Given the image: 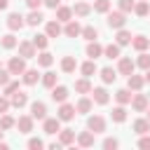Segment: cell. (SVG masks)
I'll use <instances>...</instances> for the list:
<instances>
[{
    "label": "cell",
    "mask_w": 150,
    "mask_h": 150,
    "mask_svg": "<svg viewBox=\"0 0 150 150\" xmlns=\"http://www.w3.org/2000/svg\"><path fill=\"white\" fill-rule=\"evenodd\" d=\"M75 141V134L70 131V129H61V136H59V143L61 145H70Z\"/></svg>",
    "instance_id": "obj_25"
},
{
    "label": "cell",
    "mask_w": 150,
    "mask_h": 150,
    "mask_svg": "<svg viewBox=\"0 0 150 150\" xmlns=\"http://www.w3.org/2000/svg\"><path fill=\"white\" fill-rule=\"evenodd\" d=\"M80 33H82V38H84V40H89V42H91V40H96V38H98V30H96V28H94V26H87V28H82V30H80Z\"/></svg>",
    "instance_id": "obj_30"
},
{
    "label": "cell",
    "mask_w": 150,
    "mask_h": 150,
    "mask_svg": "<svg viewBox=\"0 0 150 150\" xmlns=\"http://www.w3.org/2000/svg\"><path fill=\"white\" fill-rule=\"evenodd\" d=\"M42 84L52 89V87L56 84V73H45V75H42Z\"/></svg>",
    "instance_id": "obj_40"
},
{
    "label": "cell",
    "mask_w": 150,
    "mask_h": 150,
    "mask_svg": "<svg viewBox=\"0 0 150 150\" xmlns=\"http://www.w3.org/2000/svg\"><path fill=\"white\" fill-rule=\"evenodd\" d=\"M145 110H148V122H150V108H145Z\"/></svg>",
    "instance_id": "obj_56"
},
{
    "label": "cell",
    "mask_w": 150,
    "mask_h": 150,
    "mask_svg": "<svg viewBox=\"0 0 150 150\" xmlns=\"http://www.w3.org/2000/svg\"><path fill=\"white\" fill-rule=\"evenodd\" d=\"M38 63H40V66H45V68H49V66L54 63V56H52L49 52H42V54L38 56Z\"/></svg>",
    "instance_id": "obj_33"
},
{
    "label": "cell",
    "mask_w": 150,
    "mask_h": 150,
    "mask_svg": "<svg viewBox=\"0 0 150 150\" xmlns=\"http://www.w3.org/2000/svg\"><path fill=\"white\" fill-rule=\"evenodd\" d=\"M143 82H145V80H143L141 75H134V73H131V75H127V87H129V89H134V91H138V89L143 87Z\"/></svg>",
    "instance_id": "obj_15"
},
{
    "label": "cell",
    "mask_w": 150,
    "mask_h": 150,
    "mask_svg": "<svg viewBox=\"0 0 150 150\" xmlns=\"http://www.w3.org/2000/svg\"><path fill=\"white\" fill-rule=\"evenodd\" d=\"M131 45H134L136 52H145V49L150 47V38H145V35H136V38L131 40Z\"/></svg>",
    "instance_id": "obj_10"
},
{
    "label": "cell",
    "mask_w": 150,
    "mask_h": 150,
    "mask_svg": "<svg viewBox=\"0 0 150 150\" xmlns=\"http://www.w3.org/2000/svg\"><path fill=\"white\" fill-rule=\"evenodd\" d=\"M30 117H33V120H45V117H47V105H45L42 101H35V103L30 105Z\"/></svg>",
    "instance_id": "obj_4"
},
{
    "label": "cell",
    "mask_w": 150,
    "mask_h": 150,
    "mask_svg": "<svg viewBox=\"0 0 150 150\" xmlns=\"http://www.w3.org/2000/svg\"><path fill=\"white\" fill-rule=\"evenodd\" d=\"M94 73H96V63H94V59L87 61V63H82V75H84V77H91Z\"/></svg>",
    "instance_id": "obj_34"
},
{
    "label": "cell",
    "mask_w": 150,
    "mask_h": 150,
    "mask_svg": "<svg viewBox=\"0 0 150 150\" xmlns=\"http://www.w3.org/2000/svg\"><path fill=\"white\" fill-rule=\"evenodd\" d=\"M127 120V110L120 105V108H112V122H124Z\"/></svg>",
    "instance_id": "obj_38"
},
{
    "label": "cell",
    "mask_w": 150,
    "mask_h": 150,
    "mask_svg": "<svg viewBox=\"0 0 150 150\" xmlns=\"http://www.w3.org/2000/svg\"><path fill=\"white\" fill-rule=\"evenodd\" d=\"M148 14H150V12H148Z\"/></svg>",
    "instance_id": "obj_58"
},
{
    "label": "cell",
    "mask_w": 150,
    "mask_h": 150,
    "mask_svg": "<svg viewBox=\"0 0 150 150\" xmlns=\"http://www.w3.org/2000/svg\"><path fill=\"white\" fill-rule=\"evenodd\" d=\"M89 12H91V7L87 2H75V7H73V14H77V16H87Z\"/></svg>",
    "instance_id": "obj_26"
},
{
    "label": "cell",
    "mask_w": 150,
    "mask_h": 150,
    "mask_svg": "<svg viewBox=\"0 0 150 150\" xmlns=\"http://www.w3.org/2000/svg\"><path fill=\"white\" fill-rule=\"evenodd\" d=\"M26 2H28V7H30V9H38V7H40L45 0H26Z\"/></svg>",
    "instance_id": "obj_52"
},
{
    "label": "cell",
    "mask_w": 150,
    "mask_h": 150,
    "mask_svg": "<svg viewBox=\"0 0 150 150\" xmlns=\"http://www.w3.org/2000/svg\"><path fill=\"white\" fill-rule=\"evenodd\" d=\"M42 19H45V16H42L38 9H30V14L26 16V23H28V26H38V23H42Z\"/></svg>",
    "instance_id": "obj_22"
},
{
    "label": "cell",
    "mask_w": 150,
    "mask_h": 150,
    "mask_svg": "<svg viewBox=\"0 0 150 150\" xmlns=\"http://www.w3.org/2000/svg\"><path fill=\"white\" fill-rule=\"evenodd\" d=\"M115 77H117V75H115V70H112V68H103V70H101V80H103L105 84L115 82Z\"/></svg>",
    "instance_id": "obj_35"
},
{
    "label": "cell",
    "mask_w": 150,
    "mask_h": 150,
    "mask_svg": "<svg viewBox=\"0 0 150 150\" xmlns=\"http://www.w3.org/2000/svg\"><path fill=\"white\" fill-rule=\"evenodd\" d=\"M108 9H110V0H96V2H94V12L105 14Z\"/></svg>",
    "instance_id": "obj_36"
},
{
    "label": "cell",
    "mask_w": 150,
    "mask_h": 150,
    "mask_svg": "<svg viewBox=\"0 0 150 150\" xmlns=\"http://www.w3.org/2000/svg\"><path fill=\"white\" fill-rule=\"evenodd\" d=\"M16 127H19V131L30 134V131H33V117H30V115H21V117L16 120Z\"/></svg>",
    "instance_id": "obj_7"
},
{
    "label": "cell",
    "mask_w": 150,
    "mask_h": 150,
    "mask_svg": "<svg viewBox=\"0 0 150 150\" xmlns=\"http://www.w3.org/2000/svg\"><path fill=\"white\" fill-rule=\"evenodd\" d=\"M7 5H9V0H0V9H7Z\"/></svg>",
    "instance_id": "obj_54"
},
{
    "label": "cell",
    "mask_w": 150,
    "mask_h": 150,
    "mask_svg": "<svg viewBox=\"0 0 150 150\" xmlns=\"http://www.w3.org/2000/svg\"><path fill=\"white\" fill-rule=\"evenodd\" d=\"M136 66H141L143 70H148V68H150V54H143V52H141V56H138Z\"/></svg>",
    "instance_id": "obj_43"
},
{
    "label": "cell",
    "mask_w": 150,
    "mask_h": 150,
    "mask_svg": "<svg viewBox=\"0 0 150 150\" xmlns=\"http://www.w3.org/2000/svg\"><path fill=\"white\" fill-rule=\"evenodd\" d=\"M23 23H26V21H23V16H21V14H16V12L7 16V26H9V30H21V28H23Z\"/></svg>",
    "instance_id": "obj_5"
},
{
    "label": "cell",
    "mask_w": 150,
    "mask_h": 150,
    "mask_svg": "<svg viewBox=\"0 0 150 150\" xmlns=\"http://www.w3.org/2000/svg\"><path fill=\"white\" fill-rule=\"evenodd\" d=\"M87 127H89V131H94V134H101V131H105V120H103L101 115H94V117H89Z\"/></svg>",
    "instance_id": "obj_3"
},
{
    "label": "cell",
    "mask_w": 150,
    "mask_h": 150,
    "mask_svg": "<svg viewBox=\"0 0 150 150\" xmlns=\"http://www.w3.org/2000/svg\"><path fill=\"white\" fill-rule=\"evenodd\" d=\"M7 70L12 73V75H23V70H26V59L21 56H14V59H9V63H7Z\"/></svg>",
    "instance_id": "obj_1"
},
{
    "label": "cell",
    "mask_w": 150,
    "mask_h": 150,
    "mask_svg": "<svg viewBox=\"0 0 150 150\" xmlns=\"http://www.w3.org/2000/svg\"><path fill=\"white\" fill-rule=\"evenodd\" d=\"M75 56H63V61H61V70L63 73H73L75 70Z\"/></svg>",
    "instance_id": "obj_24"
},
{
    "label": "cell",
    "mask_w": 150,
    "mask_h": 150,
    "mask_svg": "<svg viewBox=\"0 0 150 150\" xmlns=\"http://www.w3.org/2000/svg\"><path fill=\"white\" fill-rule=\"evenodd\" d=\"M91 94H94V101H96L98 105H105V103H108V98H110V96H108V91H105L103 87H96V89H91Z\"/></svg>",
    "instance_id": "obj_17"
},
{
    "label": "cell",
    "mask_w": 150,
    "mask_h": 150,
    "mask_svg": "<svg viewBox=\"0 0 150 150\" xmlns=\"http://www.w3.org/2000/svg\"><path fill=\"white\" fill-rule=\"evenodd\" d=\"M45 5H47V7H52V9H56V7L61 5V0H45Z\"/></svg>",
    "instance_id": "obj_53"
},
{
    "label": "cell",
    "mask_w": 150,
    "mask_h": 150,
    "mask_svg": "<svg viewBox=\"0 0 150 150\" xmlns=\"http://www.w3.org/2000/svg\"><path fill=\"white\" fill-rule=\"evenodd\" d=\"M101 54H103V47H101L96 40H91V42L87 45V56H89V59H98Z\"/></svg>",
    "instance_id": "obj_14"
},
{
    "label": "cell",
    "mask_w": 150,
    "mask_h": 150,
    "mask_svg": "<svg viewBox=\"0 0 150 150\" xmlns=\"http://www.w3.org/2000/svg\"><path fill=\"white\" fill-rule=\"evenodd\" d=\"M7 110H9V101L0 96V112H7Z\"/></svg>",
    "instance_id": "obj_51"
},
{
    "label": "cell",
    "mask_w": 150,
    "mask_h": 150,
    "mask_svg": "<svg viewBox=\"0 0 150 150\" xmlns=\"http://www.w3.org/2000/svg\"><path fill=\"white\" fill-rule=\"evenodd\" d=\"M115 98H117V103H122V105H124V103H129V101H131V94H129V89H120V91L115 94Z\"/></svg>",
    "instance_id": "obj_37"
},
{
    "label": "cell",
    "mask_w": 150,
    "mask_h": 150,
    "mask_svg": "<svg viewBox=\"0 0 150 150\" xmlns=\"http://www.w3.org/2000/svg\"><path fill=\"white\" fill-rule=\"evenodd\" d=\"M75 117V108L70 105V103H61V108H59V120H63V122H68V120H73Z\"/></svg>",
    "instance_id": "obj_6"
},
{
    "label": "cell",
    "mask_w": 150,
    "mask_h": 150,
    "mask_svg": "<svg viewBox=\"0 0 150 150\" xmlns=\"http://www.w3.org/2000/svg\"><path fill=\"white\" fill-rule=\"evenodd\" d=\"M33 45H35V49H45L49 45V40H47V35H35L33 38Z\"/></svg>",
    "instance_id": "obj_39"
},
{
    "label": "cell",
    "mask_w": 150,
    "mask_h": 150,
    "mask_svg": "<svg viewBox=\"0 0 150 150\" xmlns=\"http://www.w3.org/2000/svg\"><path fill=\"white\" fill-rule=\"evenodd\" d=\"M52 98H54L56 103H63V101L68 98V89H66V87H56V84H54V87H52Z\"/></svg>",
    "instance_id": "obj_16"
},
{
    "label": "cell",
    "mask_w": 150,
    "mask_h": 150,
    "mask_svg": "<svg viewBox=\"0 0 150 150\" xmlns=\"http://www.w3.org/2000/svg\"><path fill=\"white\" fill-rule=\"evenodd\" d=\"M14 124H16V122H14L9 115H2V117H0V129H2V131H5V129H12Z\"/></svg>",
    "instance_id": "obj_42"
},
{
    "label": "cell",
    "mask_w": 150,
    "mask_h": 150,
    "mask_svg": "<svg viewBox=\"0 0 150 150\" xmlns=\"http://www.w3.org/2000/svg\"><path fill=\"white\" fill-rule=\"evenodd\" d=\"M38 77H40V75H38V70H33V68H30V70H28V68L23 70V82H26V84H35V82H38Z\"/></svg>",
    "instance_id": "obj_31"
},
{
    "label": "cell",
    "mask_w": 150,
    "mask_h": 150,
    "mask_svg": "<svg viewBox=\"0 0 150 150\" xmlns=\"http://www.w3.org/2000/svg\"><path fill=\"white\" fill-rule=\"evenodd\" d=\"M9 75H12L9 70H5V68H0V87H5V84L9 82Z\"/></svg>",
    "instance_id": "obj_48"
},
{
    "label": "cell",
    "mask_w": 150,
    "mask_h": 150,
    "mask_svg": "<svg viewBox=\"0 0 150 150\" xmlns=\"http://www.w3.org/2000/svg\"><path fill=\"white\" fill-rule=\"evenodd\" d=\"M143 80H145V82H148V84H150V68H148V70H145V77H143Z\"/></svg>",
    "instance_id": "obj_55"
},
{
    "label": "cell",
    "mask_w": 150,
    "mask_h": 150,
    "mask_svg": "<svg viewBox=\"0 0 150 150\" xmlns=\"http://www.w3.org/2000/svg\"><path fill=\"white\" fill-rule=\"evenodd\" d=\"M0 42H2V47H5V49H14V47H16V38H14L12 33L2 35V40H0Z\"/></svg>",
    "instance_id": "obj_32"
},
{
    "label": "cell",
    "mask_w": 150,
    "mask_h": 150,
    "mask_svg": "<svg viewBox=\"0 0 150 150\" xmlns=\"http://www.w3.org/2000/svg\"><path fill=\"white\" fill-rule=\"evenodd\" d=\"M103 54H105V59H120V45L115 42V45L103 47Z\"/></svg>",
    "instance_id": "obj_23"
},
{
    "label": "cell",
    "mask_w": 150,
    "mask_h": 150,
    "mask_svg": "<svg viewBox=\"0 0 150 150\" xmlns=\"http://www.w3.org/2000/svg\"><path fill=\"white\" fill-rule=\"evenodd\" d=\"M56 35H61L59 21H49V23H47V38H56Z\"/></svg>",
    "instance_id": "obj_29"
},
{
    "label": "cell",
    "mask_w": 150,
    "mask_h": 150,
    "mask_svg": "<svg viewBox=\"0 0 150 150\" xmlns=\"http://www.w3.org/2000/svg\"><path fill=\"white\" fill-rule=\"evenodd\" d=\"M45 131H47V134L61 131V120H59V117H45Z\"/></svg>",
    "instance_id": "obj_9"
},
{
    "label": "cell",
    "mask_w": 150,
    "mask_h": 150,
    "mask_svg": "<svg viewBox=\"0 0 150 150\" xmlns=\"http://www.w3.org/2000/svg\"><path fill=\"white\" fill-rule=\"evenodd\" d=\"M19 54L23 59H35V45L33 42H19Z\"/></svg>",
    "instance_id": "obj_8"
},
{
    "label": "cell",
    "mask_w": 150,
    "mask_h": 150,
    "mask_svg": "<svg viewBox=\"0 0 150 150\" xmlns=\"http://www.w3.org/2000/svg\"><path fill=\"white\" fill-rule=\"evenodd\" d=\"M26 103H28V96H26L23 91H19V89H16V91L12 94V101H9V105H14V108H23Z\"/></svg>",
    "instance_id": "obj_12"
},
{
    "label": "cell",
    "mask_w": 150,
    "mask_h": 150,
    "mask_svg": "<svg viewBox=\"0 0 150 150\" xmlns=\"http://www.w3.org/2000/svg\"><path fill=\"white\" fill-rule=\"evenodd\" d=\"M134 68H136V63H134L131 59H120V63H117V70H120L122 75H131Z\"/></svg>",
    "instance_id": "obj_11"
},
{
    "label": "cell",
    "mask_w": 150,
    "mask_h": 150,
    "mask_svg": "<svg viewBox=\"0 0 150 150\" xmlns=\"http://www.w3.org/2000/svg\"><path fill=\"white\" fill-rule=\"evenodd\" d=\"M75 110H77V112H89V110H91V101H89V98H80Z\"/></svg>",
    "instance_id": "obj_41"
},
{
    "label": "cell",
    "mask_w": 150,
    "mask_h": 150,
    "mask_svg": "<svg viewBox=\"0 0 150 150\" xmlns=\"http://www.w3.org/2000/svg\"><path fill=\"white\" fill-rule=\"evenodd\" d=\"M103 148H105V150H115V148H117V141H115V138H105V141H103Z\"/></svg>",
    "instance_id": "obj_50"
},
{
    "label": "cell",
    "mask_w": 150,
    "mask_h": 150,
    "mask_svg": "<svg viewBox=\"0 0 150 150\" xmlns=\"http://www.w3.org/2000/svg\"><path fill=\"white\" fill-rule=\"evenodd\" d=\"M75 91H80V94H89V91H91V84H89V80H87V77L77 80V82H75Z\"/></svg>",
    "instance_id": "obj_27"
},
{
    "label": "cell",
    "mask_w": 150,
    "mask_h": 150,
    "mask_svg": "<svg viewBox=\"0 0 150 150\" xmlns=\"http://www.w3.org/2000/svg\"><path fill=\"white\" fill-rule=\"evenodd\" d=\"M16 89H19V82H14V80H9V82L5 84V94H7V96H12Z\"/></svg>",
    "instance_id": "obj_45"
},
{
    "label": "cell",
    "mask_w": 150,
    "mask_h": 150,
    "mask_svg": "<svg viewBox=\"0 0 150 150\" xmlns=\"http://www.w3.org/2000/svg\"><path fill=\"white\" fill-rule=\"evenodd\" d=\"M134 131L136 134H148L150 131V122L148 120H136L134 122Z\"/></svg>",
    "instance_id": "obj_28"
},
{
    "label": "cell",
    "mask_w": 150,
    "mask_h": 150,
    "mask_svg": "<svg viewBox=\"0 0 150 150\" xmlns=\"http://www.w3.org/2000/svg\"><path fill=\"white\" fill-rule=\"evenodd\" d=\"M138 148H143V150H150V136H148V134H141V141H138Z\"/></svg>",
    "instance_id": "obj_47"
},
{
    "label": "cell",
    "mask_w": 150,
    "mask_h": 150,
    "mask_svg": "<svg viewBox=\"0 0 150 150\" xmlns=\"http://www.w3.org/2000/svg\"><path fill=\"white\" fill-rule=\"evenodd\" d=\"M0 138H2V131H0Z\"/></svg>",
    "instance_id": "obj_57"
},
{
    "label": "cell",
    "mask_w": 150,
    "mask_h": 150,
    "mask_svg": "<svg viewBox=\"0 0 150 150\" xmlns=\"http://www.w3.org/2000/svg\"><path fill=\"white\" fill-rule=\"evenodd\" d=\"M80 30H82V28H80V23H77V21H73V19H70V21H66L63 33H66L68 38H77V35H80Z\"/></svg>",
    "instance_id": "obj_13"
},
{
    "label": "cell",
    "mask_w": 150,
    "mask_h": 150,
    "mask_svg": "<svg viewBox=\"0 0 150 150\" xmlns=\"http://www.w3.org/2000/svg\"><path fill=\"white\" fill-rule=\"evenodd\" d=\"M115 40H117V45H120V47H122V45H129V42H131V33H129V30H124V28H117Z\"/></svg>",
    "instance_id": "obj_20"
},
{
    "label": "cell",
    "mask_w": 150,
    "mask_h": 150,
    "mask_svg": "<svg viewBox=\"0 0 150 150\" xmlns=\"http://www.w3.org/2000/svg\"><path fill=\"white\" fill-rule=\"evenodd\" d=\"M77 143H80L82 148H89V145H94V131H82V134L77 136Z\"/></svg>",
    "instance_id": "obj_19"
},
{
    "label": "cell",
    "mask_w": 150,
    "mask_h": 150,
    "mask_svg": "<svg viewBox=\"0 0 150 150\" xmlns=\"http://www.w3.org/2000/svg\"><path fill=\"white\" fill-rule=\"evenodd\" d=\"M70 16H73V9L70 7H56V19L59 21H70Z\"/></svg>",
    "instance_id": "obj_21"
},
{
    "label": "cell",
    "mask_w": 150,
    "mask_h": 150,
    "mask_svg": "<svg viewBox=\"0 0 150 150\" xmlns=\"http://www.w3.org/2000/svg\"><path fill=\"white\" fill-rule=\"evenodd\" d=\"M42 145H45V143H42L40 138H30V141H28V148H30V150H40Z\"/></svg>",
    "instance_id": "obj_49"
},
{
    "label": "cell",
    "mask_w": 150,
    "mask_h": 150,
    "mask_svg": "<svg viewBox=\"0 0 150 150\" xmlns=\"http://www.w3.org/2000/svg\"><path fill=\"white\" fill-rule=\"evenodd\" d=\"M134 9V0H120V12H131Z\"/></svg>",
    "instance_id": "obj_46"
},
{
    "label": "cell",
    "mask_w": 150,
    "mask_h": 150,
    "mask_svg": "<svg viewBox=\"0 0 150 150\" xmlns=\"http://www.w3.org/2000/svg\"><path fill=\"white\" fill-rule=\"evenodd\" d=\"M129 103H131V105H134V110H138V112H143V110L148 108V98H145L143 94H136Z\"/></svg>",
    "instance_id": "obj_18"
},
{
    "label": "cell",
    "mask_w": 150,
    "mask_h": 150,
    "mask_svg": "<svg viewBox=\"0 0 150 150\" xmlns=\"http://www.w3.org/2000/svg\"><path fill=\"white\" fill-rule=\"evenodd\" d=\"M134 12H136L138 16H145V14L150 12V7H148V2H138V5H134Z\"/></svg>",
    "instance_id": "obj_44"
},
{
    "label": "cell",
    "mask_w": 150,
    "mask_h": 150,
    "mask_svg": "<svg viewBox=\"0 0 150 150\" xmlns=\"http://www.w3.org/2000/svg\"><path fill=\"white\" fill-rule=\"evenodd\" d=\"M124 23H127L124 12H110L108 14V26L110 28H124Z\"/></svg>",
    "instance_id": "obj_2"
}]
</instances>
